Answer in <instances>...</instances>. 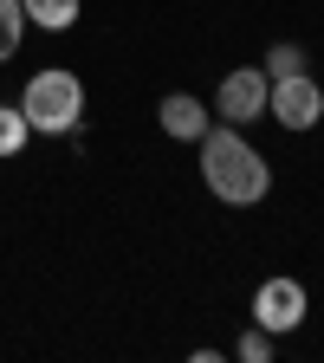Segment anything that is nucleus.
I'll list each match as a JSON object with an SVG mask.
<instances>
[{"label":"nucleus","instance_id":"nucleus-11","mask_svg":"<svg viewBox=\"0 0 324 363\" xmlns=\"http://www.w3.org/2000/svg\"><path fill=\"white\" fill-rule=\"evenodd\" d=\"M272 344H279L272 331L247 325V331H240V344H234V357H240V363H272Z\"/></svg>","mask_w":324,"mask_h":363},{"label":"nucleus","instance_id":"nucleus-8","mask_svg":"<svg viewBox=\"0 0 324 363\" xmlns=\"http://www.w3.org/2000/svg\"><path fill=\"white\" fill-rule=\"evenodd\" d=\"M26 136H33L26 111H20V104H0V156H20V150H26Z\"/></svg>","mask_w":324,"mask_h":363},{"label":"nucleus","instance_id":"nucleus-7","mask_svg":"<svg viewBox=\"0 0 324 363\" xmlns=\"http://www.w3.org/2000/svg\"><path fill=\"white\" fill-rule=\"evenodd\" d=\"M20 7H26V26L39 33H65L78 20V0H20Z\"/></svg>","mask_w":324,"mask_h":363},{"label":"nucleus","instance_id":"nucleus-9","mask_svg":"<svg viewBox=\"0 0 324 363\" xmlns=\"http://www.w3.org/2000/svg\"><path fill=\"white\" fill-rule=\"evenodd\" d=\"M20 33H26V7L20 0H0V65L20 52Z\"/></svg>","mask_w":324,"mask_h":363},{"label":"nucleus","instance_id":"nucleus-6","mask_svg":"<svg viewBox=\"0 0 324 363\" xmlns=\"http://www.w3.org/2000/svg\"><path fill=\"white\" fill-rule=\"evenodd\" d=\"M156 123L175 136V143H201V136L214 130V111L195 98V91H169V98L156 104Z\"/></svg>","mask_w":324,"mask_h":363},{"label":"nucleus","instance_id":"nucleus-10","mask_svg":"<svg viewBox=\"0 0 324 363\" xmlns=\"http://www.w3.org/2000/svg\"><path fill=\"white\" fill-rule=\"evenodd\" d=\"M266 78H292V72H305V45H292V39H279V45H266V65H259Z\"/></svg>","mask_w":324,"mask_h":363},{"label":"nucleus","instance_id":"nucleus-2","mask_svg":"<svg viewBox=\"0 0 324 363\" xmlns=\"http://www.w3.org/2000/svg\"><path fill=\"white\" fill-rule=\"evenodd\" d=\"M20 111H26V123L39 136H78V123H84V84H78V72H65V65L33 72L26 91H20Z\"/></svg>","mask_w":324,"mask_h":363},{"label":"nucleus","instance_id":"nucleus-5","mask_svg":"<svg viewBox=\"0 0 324 363\" xmlns=\"http://www.w3.org/2000/svg\"><path fill=\"white\" fill-rule=\"evenodd\" d=\"M305 311H311V298H305V286L292 279V272H272V279H259V292H253V325H259V331L286 337V331L305 325Z\"/></svg>","mask_w":324,"mask_h":363},{"label":"nucleus","instance_id":"nucleus-3","mask_svg":"<svg viewBox=\"0 0 324 363\" xmlns=\"http://www.w3.org/2000/svg\"><path fill=\"white\" fill-rule=\"evenodd\" d=\"M266 91H272V78L259 72V65H240V72H227L220 78V91H214V117L220 123H234V130H253L259 117H266Z\"/></svg>","mask_w":324,"mask_h":363},{"label":"nucleus","instance_id":"nucleus-1","mask_svg":"<svg viewBox=\"0 0 324 363\" xmlns=\"http://www.w3.org/2000/svg\"><path fill=\"white\" fill-rule=\"evenodd\" d=\"M201 182H208V195L227 201V208H253L272 195V162L247 143V130L234 123H214L201 136Z\"/></svg>","mask_w":324,"mask_h":363},{"label":"nucleus","instance_id":"nucleus-4","mask_svg":"<svg viewBox=\"0 0 324 363\" xmlns=\"http://www.w3.org/2000/svg\"><path fill=\"white\" fill-rule=\"evenodd\" d=\"M266 117L286 123L292 136H298V130H318V123H324V91H318V78H311V72L272 78V91H266Z\"/></svg>","mask_w":324,"mask_h":363}]
</instances>
